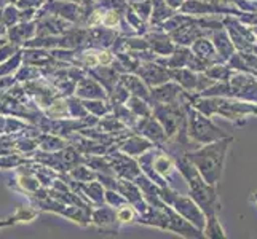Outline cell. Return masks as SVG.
<instances>
[{
  "label": "cell",
  "instance_id": "1",
  "mask_svg": "<svg viewBox=\"0 0 257 239\" xmlns=\"http://www.w3.org/2000/svg\"><path fill=\"white\" fill-rule=\"evenodd\" d=\"M225 144L224 145H214L208 147L206 150H201L198 155H195V163L201 169V172L205 174L209 180L216 179V174L219 177L220 167L224 163V155H225Z\"/></svg>",
  "mask_w": 257,
  "mask_h": 239
},
{
  "label": "cell",
  "instance_id": "2",
  "mask_svg": "<svg viewBox=\"0 0 257 239\" xmlns=\"http://www.w3.org/2000/svg\"><path fill=\"white\" fill-rule=\"evenodd\" d=\"M206 236L208 237H225V233H224L222 226L219 225V222L214 217H209V220H208Z\"/></svg>",
  "mask_w": 257,
  "mask_h": 239
},
{
  "label": "cell",
  "instance_id": "3",
  "mask_svg": "<svg viewBox=\"0 0 257 239\" xmlns=\"http://www.w3.org/2000/svg\"><path fill=\"white\" fill-rule=\"evenodd\" d=\"M254 198H255V202H257V193H254Z\"/></svg>",
  "mask_w": 257,
  "mask_h": 239
}]
</instances>
